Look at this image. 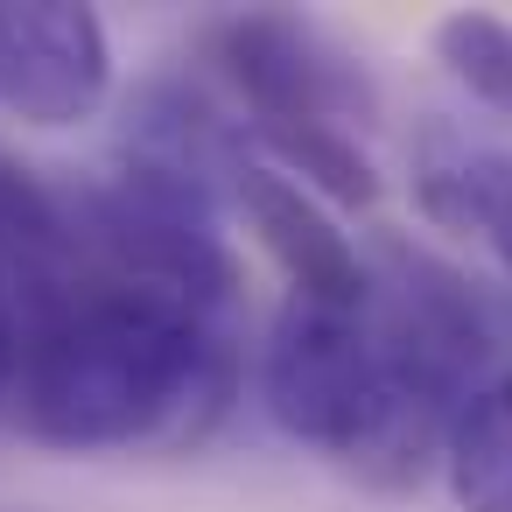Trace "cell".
I'll list each match as a JSON object with an SVG mask.
<instances>
[{"mask_svg": "<svg viewBox=\"0 0 512 512\" xmlns=\"http://www.w3.org/2000/svg\"><path fill=\"white\" fill-rule=\"evenodd\" d=\"M211 57L218 71L239 85L246 99V127H372L379 113V85L358 71L351 50H337L316 22L302 15H225L211 29Z\"/></svg>", "mask_w": 512, "mask_h": 512, "instance_id": "obj_2", "label": "cell"}, {"mask_svg": "<svg viewBox=\"0 0 512 512\" xmlns=\"http://www.w3.org/2000/svg\"><path fill=\"white\" fill-rule=\"evenodd\" d=\"M22 421L57 449L197 442L239 393L225 316L78 260L29 295Z\"/></svg>", "mask_w": 512, "mask_h": 512, "instance_id": "obj_1", "label": "cell"}, {"mask_svg": "<svg viewBox=\"0 0 512 512\" xmlns=\"http://www.w3.org/2000/svg\"><path fill=\"white\" fill-rule=\"evenodd\" d=\"M113 85L106 22L78 0H0V106L29 127H78Z\"/></svg>", "mask_w": 512, "mask_h": 512, "instance_id": "obj_4", "label": "cell"}, {"mask_svg": "<svg viewBox=\"0 0 512 512\" xmlns=\"http://www.w3.org/2000/svg\"><path fill=\"white\" fill-rule=\"evenodd\" d=\"M260 386H267V414L295 442L344 456L358 442L372 386H379V344H372L365 309H330V302L288 295L267 330Z\"/></svg>", "mask_w": 512, "mask_h": 512, "instance_id": "obj_3", "label": "cell"}, {"mask_svg": "<svg viewBox=\"0 0 512 512\" xmlns=\"http://www.w3.org/2000/svg\"><path fill=\"white\" fill-rule=\"evenodd\" d=\"M246 134L281 162V176L295 169L302 183H316L337 204H372L379 197V169L358 148V134H344V127H246Z\"/></svg>", "mask_w": 512, "mask_h": 512, "instance_id": "obj_9", "label": "cell"}, {"mask_svg": "<svg viewBox=\"0 0 512 512\" xmlns=\"http://www.w3.org/2000/svg\"><path fill=\"white\" fill-rule=\"evenodd\" d=\"M232 197H239L246 225L260 232V246L274 253V267L288 274V295L330 302V309H365V260L302 183H288L267 162H246Z\"/></svg>", "mask_w": 512, "mask_h": 512, "instance_id": "obj_5", "label": "cell"}, {"mask_svg": "<svg viewBox=\"0 0 512 512\" xmlns=\"http://www.w3.org/2000/svg\"><path fill=\"white\" fill-rule=\"evenodd\" d=\"M435 57L449 64V78H456L477 106H491V113L512 120V22L477 15V8L442 15V22H435Z\"/></svg>", "mask_w": 512, "mask_h": 512, "instance_id": "obj_10", "label": "cell"}, {"mask_svg": "<svg viewBox=\"0 0 512 512\" xmlns=\"http://www.w3.org/2000/svg\"><path fill=\"white\" fill-rule=\"evenodd\" d=\"M15 365H22V330H15V309H8V288H0V393L15 386Z\"/></svg>", "mask_w": 512, "mask_h": 512, "instance_id": "obj_11", "label": "cell"}, {"mask_svg": "<svg viewBox=\"0 0 512 512\" xmlns=\"http://www.w3.org/2000/svg\"><path fill=\"white\" fill-rule=\"evenodd\" d=\"M414 197L435 225L484 232L498 260L512 267V155L505 148H477L449 127H428L414 155Z\"/></svg>", "mask_w": 512, "mask_h": 512, "instance_id": "obj_7", "label": "cell"}, {"mask_svg": "<svg viewBox=\"0 0 512 512\" xmlns=\"http://www.w3.org/2000/svg\"><path fill=\"white\" fill-rule=\"evenodd\" d=\"M120 155L148 162V169H169V176H183V183L218 197V183H239V169H246V127L225 120L197 85L155 78V85H141L127 99Z\"/></svg>", "mask_w": 512, "mask_h": 512, "instance_id": "obj_6", "label": "cell"}, {"mask_svg": "<svg viewBox=\"0 0 512 512\" xmlns=\"http://www.w3.org/2000/svg\"><path fill=\"white\" fill-rule=\"evenodd\" d=\"M442 463H449V491L463 512H512V372L484 379L449 442H442Z\"/></svg>", "mask_w": 512, "mask_h": 512, "instance_id": "obj_8", "label": "cell"}]
</instances>
